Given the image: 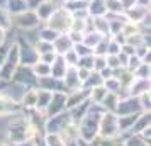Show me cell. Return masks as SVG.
Masks as SVG:
<instances>
[{
    "label": "cell",
    "mask_w": 151,
    "mask_h": 146,
    "mask_svg": "<svg viewBox=\"0 0 151 146\" xmlns=\"http://www.w3.org/2000/svg\"><path fill=\"white\" fill-rule=\"evenodd\" d=\"M19 65H21V61H19V51H17V44L14 41L9 46L7 55H5L4 61L0 65V82H12V77H14V73Z\"/></svg>",
    "instance_id": "1"
},
{
    "label": "cell",
    "mask_w": 151,
    "mask_h": 146,
    "mask_svg": "<svg viewBox=\"0 0 151 146\" xmlns=\"http://www.w3.org/2000/svg\"><path fill=\"white\" fill-rule=\"evenodd\" d=\"M44 24L49 26L51 29H55L56 32H60V34L68 32L70 31V24H71V14H70L63 5L58 4V7L55 9V12L51 14V17H49Z\"/></svg>",
    "instance_id": "2"
},
{
    "label": "cell",
    "mask_w": 151,
    "mask_h": 146,
    "mask_svg": "<svg viewBox=\"0 0 151 146\" xmlns=\"http://www.w3.org/2000/svg\"><path fill=\"white\" fill-rule=\"evenodd\" d=\"M10 24L15 26V27L22 29V31H32V29H37L41 26V21L37 19L34 10H24L21 14H15L10 17Z\"/></svg>",
    "instance_id": "3"
},
{
    "label": "cell",
    "mask_w": 151,
    "mask_h": 146,
    "mask_svg": "<svg viewBox=\"0 0 151 146\" xmlns=\"http://www.w3.org/2000/svg\"><path fill=\"white\" fill-rule=\"evenodd\" d=\"M15 44H17V51H19V61L21 65H26V66H31L37 61V53H36L32 42H29L24 36H19L15 39Z\"/></svg>",
    "instance_id": "4"
},
{
    "label": "cell",
    "mask_w": 151,
    "mask_h": 146,
    "mask_svg": "<svg viewBox=\"0 0 151 146\" xmlns=\"http://www.w3.org/2000/svg\"><path fill=\"white\" fill-rule=\"evenodd\" d=\"M99 132L102 138H114L119 134V126H117V116L114 112H104L100 116L99 122Z\"/></svg>",
    "instance_id": "5"
},
{
    "label": "cell",
    "mask_w": 151,
    "mask_h": 146,
    "mask_svg": "<svg viewBox=\"0 0 151 146\" xmlns=\"http://www.w3.org/2000/svg\"><path fill=\"white\" fill-rule=\"evenodd\" d=\"M12 82L22 85V87H26V88H31V87H36L37 78H36V75L32 73L31 66L19 65L17 70H15V73H14V77H12Z\"/></svg>",
    "instance_id": "6"
},
{
    "label": "cell",
    "mask_w": 151,
    "mask_h": 146,
    "mask_svg": "<svg viewBox=\"0 0 151 146\" xmlns=\"http://www.w3.org/2000/svg\"><path fill=\"white\" fill-rule=\"evenodd\" d=\"M124 17L127 22H134V24H144L146 19H150V7L141 5V4H134L131 7L124 9Z\"/></svg>",
    "instance_id": "7"
},
{
    "label": "cell",
    "mask_w": 151,
    "mask_h": 146,
    "mask_svg": "<svg viewBox=\"0 0 151 146\" xmlns=\"http://www.w3.org/2000/svg\"><path fill=\"white\" fill-rule=\"evenodd\" d=\"M139 112H143V111H141V105H139L137 97L126 95V97L119 99L116 116H129V114H139Z\"/></svg>",
    "instance_id": "8"
},
{
    "label": "cell",
    "mask_w": 151,
    "mask_h": 146,
    "mask_svg": "<svg viewBox=\"0 0 151 146\" xmlns=\"http://www.w3.org/2000/svg\"><path fill=\"white\" fill-rule=\"evenodd\" d=\"M71 122V117H70V112L68 111H63L60 114H56V116H51L48 117L46 121V129L48 132H63V129L66 127V126Z\"/></svg>",
    "instance_id": "9"
},
{
    "label": "cell",
    "mask_w": 151,
    "mask_h": 146,
    "mask_svg": "<svg viewBox=\"0 0 151 146\" xmlns=\"http://www.w3.org/2000/svg\"><path fill=\"white\" fill-rule=\"evenodd\" d=\"M63 111H66V92H53V97L44 111V116L51 117V116H56Z\"/></svg>",
    "instance_id": "10"
},
{
    "label": "cell",
    "mask_w": 151,
    "mask_h": 146,
    "mask_svg": "<svg viewBox=\"0 0 151 146\" xmlns=\"http://www.w3.org/2000/svg\"><path fill=\"white\" fill-rule=\"evenodd\" d=\"M61 82H63V87H65V92H66V93L82 88V82H80V78H78V75H76L75 66H68L65 77L61 78Z\"/></svg>",
    "instance_id": "11"
},
{
    "label": "cell",
    "mask_w": 151,
    "mask_h": 146,
    "mask_svg": "<svg viewBox=\"0 0 151 146\" xmlns=\"http://www.w3.org/2000/svg\"><path fill=\"white\" fill-rule=\"evenodd\" d=\"M56 7H58V2L56 0H42L41 4L34 9V12L37 15V19L41 21V24H44L51 17V14L55 12Z\"/></svg>",
    "instance_id": "12"
},
{
    "label": "cell",
    "mask_w": 151,
    "mask_h": 146,
    "mask_svg": "<svg viewBox=\"0 0 151 146\" xmlns=\"http://www.w3.org/2000/svg\"><path fill=\"white\" fill-rule=\"evenodd\" d=\"M144 92H150V80H143V78H136L129 83V87L126 88V93L131 97H139Z\"/></svg>",
    "instance_id": "13"
},
{
    "label": "cell",
    "mask_w": 151,
    "mask_h": 146,
    "mask_svg": "<svg viewBox=\"0 0 151 146\" xmlns=\"http://www.w3.org/2000/svg\"><path fill=\"white\" fill-rule=\"evenodd\" d=\"M53 48H55L56 55L61 56V55H65L66 51H70V49L73 48V42L70 41V37H68L66 32H63V34H60L55 41H53Z\"/></svg>",
    "instance_id": "14"
},
{
    "label": "cell",
    "mask_w": 151,
    "mask_h": 146,
    "mask_svg": "<svg viewBox=\"0 0 151 146\" xmlns=\"http://www.w3.org/2000/svg\"><path fill=\"white\" fill-rule=\"evenodd\" d=\"M21 109L17 102H14L12 99L5 97L4 93H0V117H4V116H10L12 112H17Z\"/></svg>",
    "instance_id": "15"
},
{
    "label": "cell",
    "mask_w": 151,
    "mask_h": 146,
    "mask_svg": "<svg viewBox=\"0 0 151 146\" xmlns=\"http://www.w3.org/2000/svg\"><path fill=\"white\" fill-rule=\"evenodd\" d=\"M49 66H51V73H49V75H51V77H55V78H60V80L65 77V73H66V70H68V65L65 63L63 56H60V55L56 56L55 61L51 63Z\"/></svg>",
    "instance_id": "16"
},
{
    "label": "cell",
    "mask_w": 151,
    "mask_h": 146,
    "mask_svg": "<svg viewBox=\"0 0 151 146\" xmlns=\"http://www.w3.org/2000/svg\"><path fill=\"white\" fill-rule=\"evenodd\" d=\"M87 14L88 17H100V15L107 14L105 9V0H92L87 4Z\"/></svg>",
    "instance_id": "17"
},
{
    "label": "cell",
    "mask_w": 151,
    "mask_h": 146,
    "mask_svg": "<svg viewBox=\"0 0 151 146\" xmlns=\"http://www.w3.org/2000/svg\"><path fill=\"white\" fill-rule=\"evenodd\" d=\"M36 97H37V88L36 87H31V88H26V92L22 93L19 104H22V107L26 109H34L36 107Z\"/></svg>",
    "instance_id": "18"
},
{
    "label": "cell",
    "mask_w": 151,
    "mask_h": 146,
    "mask_svg": "<svg viewBox=\"0 0 151 146\" xmlns=\"http://www.w3.org/2000/svg\"><path fill=\"white\" fill-rule=\"evenodd\" d=\"M53 97V92L49 90H42V88H37V97H36V111L39 112H44L46 111V107H48L49 100Z\"/></svg>",
    "instance_id": "19"
},
{
    "label": "cell",
    "mask_w": 151,
    "mask_h": 146,
    "mask_svg": "<svg viewBox=\"0 0 151 146\" xmlns=\"http://www.w3.org/2000/svg\"><path fill=\"white\" fill-rule=\"evenodd\" d=\"M24 10H27L26 0H7V4H5V12L9 14V17H12L15 14H21Z\"/></svg>",
    "instance_id": "20"
},
{
    "label": "cell",
    "mask_w": 151,
    "mask_h": 146,
    "mask_svg": "<svg viewBox=\"0 0 151 146\" xmlns=\"http://www.w3.org/2000/svg\"><path fill=\"white\" fill-rule=\"evenodd\" d=\"M92 26H93V31H97L99 34L102 36H110L109 32V21L105 15H100V17H92Z\"/></svg>",
    "instance_id": "21"
},
{
    "label": "cell",
    "mask_w": 151,
    "mask_h": 146,
    "mask_svg": "<svg viewBox=\"0 0 151 146\" xmlns=\"http://www.w3.org/2000/svg\"><path fill=\"white\" fill-rule=\"evenodd\" d=\"M58 36H60V32H56L55 29H51L46 24H42L41 27H39V31H37V39H41V41L53 42Z\"/></svg>",
    "instance_id": "22"
},
{
    "label": "cell",
    "mask_w": 151,
    "mask_h": 146,
    "mask_svg": "<svg viewBox=\"0 0 151 146\" xmlns=\"http://www.w3.org/2000/svg\"><path fill=\"white\" fill-rule=\"evenodd\" d=\"M107 95V88L104 85H97V87H92L90 88V102L92 104H102L104 97Z\"/></svg>",
    "instance_id": "23"
},
{
    "label": "cell",
    "mask_w": 151,
    "mask_h": 146,
    "mask_svg": "<svg viewBox=\"0 0 151 146\" xmlns=\"http://www.w3.org/2000/svg\"><path fill=\"white\" fill-rule=\"evenodd\" d=\"M31 70H32V73L36 75V78L49 77V73H51V66H49L48 63L39 61V60H37L34 65H31Z\"/></svg>",
    "instance_id": "24"
},
{
    "label": "cell",
    "mask_w": 151,
    "mask_h": 146,
    "mask_svg": "<svg viewBox=\"0 0 151 146\" xmlns=\"http://www.w3.org/2000/svg\"><path fill=\"white\" fill-rule=\"evenodd\" d=\"M150 127V112H139L136 122L132 124V131L134 132H141L143 129Z\"/></svg>",
    "instance_id": "25"
},
{
    "label": "cell",
    "mask_w": 151,
    "mask_h": 146,
    "mask_svg": "<svg viewBox=\"0 0 151 146\" xmlns=\"http://www.w3.org/2000/svg\"><path fill=\"white\" fill-rule=\"evenodd\" d=\"M60 5H63V7L66 9L71 15L76 14V12H83V10H87V4H85L83 0H71V2L60 4Z\"/></svg>",
    "instance_id": "26"
},
{
    "label": "cell",
    "mask_w": 151,
    "mask_h": 146,
    "mask_svg": "<svg viewBox=\"0 0 151 146\" xmlns=\"http://www.w3.org/2000/svg\"><path fill=\"white\" fill-rule=\"evenodd\" d=\"M102 85L107 88V92H114V93H119L121 95V92L124 90L122 85H121V82L117 80L116 77H110V78H105L102 82Z\"/></svg>",
    "instance_id": "27"
},
{
    "label": "cell",
    "mask_w": 151,
    "mask_h": 146,
    "mask_svg": "<svg viewBox=\"0 0 151 146\" xmlns=\"http://www.w3.org/2000/svg\"><path fill=\"white\" fill-rule=\"evenodd\" d=\"M102 34H99L97 31H88V32H85L83 34V42L87 44V46H90V48H93V46H97L99 42L102 41Z\"/></svg>",
    "instance_id": "28"
},
{
    "label": "cell",
    "mask_w": 151,
    "mask_h": 146,
    "mask_svg": "<svg viewBox=\"0 0 151 146\" xmlns=\"http://www.w3.org/2000/svg\"><path fill=\"white\" fill-rule=\"evenodd\" d=\"M32 46H34V49H36V53H37V56L42 55V53H49V51H55V48H53V42L41 41V39H36V41L32 42Z\"/></svg>",
    "instance_id": "29"
},
{
    "label": "cell",
    "mask_w": 151,
    "mask_h": 146,
    "mask_svg": "<svg viewBox=\"0 0 151 146\" xmlns=\"http://www.w3.org/2000/svg\"><path fill=\"white\" fill-rule=\"evenodd\" d=\"M107 14H124V7L121 0H105Z\"/></svg>",
    "instance_id": "30"
},
{
    "label": "cell",
    "mask_w": 151,
    "mask_h": 146,
    "mask_svg": "<svg viewBox=\"0 0 151 146\" xmlns=\"http://www.w3.org/2000/svg\"><path fill=\"white\" fill-rule=\"evenodd\" d=\"M132 75L136 78H143V80H150V63H141L139 66H137L134 71H132Z\"/></svg>",
    "instance_id": "31"
},
{
    "label": "cell",
    "mask_w": 151,
    "mask_h": 146,
    "mask_svg": "<svg viewBox=\"0 0 151 146\" xmlns=\"http://www.w3.org/2000/svg\"><path fill=\"white\" fill-rule=\"evenodd\" d=\"M87 29V17L85 19H78V17H71V24H70V31H76V32H85Z\"/></svg>",
    "instance_id": "32"
},
{
    "label": "cell",
    "mask_w": 151,
    "mask_h": 146,
    "mask_svg": "<svg viewBox=\"0 0 151 146\" xmlns=\"http://www.w3.org/2000/svg\"><path fill=\"white\" fill-rule=\"evenodd\" d=\"M73 51H75L76 55H78V58H82V56H88V55H93V51H92V48L90 46H87L85 42H76V44H73Z\"/></svg>",
    "instance_id": "33"
},
{
    "label": "cell",
    "mask_w": 151,
    "mask_h": 146,
    "mask_svg": "<svg viewBox=\"0 0 151 146\" xmlns=\"http://www.w3.org/2000/svg\"><path fill=\"white\" fill-rule=\"evenodd\" d=\"M46 145L48 146H66L58 132H49L48 136H46Z\"/></svg>",
    "instance_id": "34"
},
{
    "label": "cell",
    "mask_w": 151,
    "mask_h": 146,
    "mask_svg": "<svg viewBox=\"0 0 151 146\" xmlns=\"http://www.w3.org/2000/svg\"><path fill=\"white\" fill-rule=\"evenodd\" d=\"M141 63H143V60H141V58H139L137 55H131V56H127V63H126V70H129L131 73H132V71H134V70H136L137 66L141 65Z\"/></svg>",
    "instance_id": "35"
},
{
    "label": "cell",
    "mask_w": 151,
    "mask_h": 146,
    "mask_svg": "<svg viewBox=\"0 0 151 146\" xmlns=\"http://www.w3.org/2000/svg\"><path fill=\"white\" fill-rule=\"evenodd\" d=\"M63 56V60H65V63L68 65V66H76V63H78V55H76L75 51H73V48L70 49V51H66Z\"/></svg>",
    "instance_id": "36"
},
{
    "label": "cell",
    "mask_w": 151,
    "mask_h": 146,
    "mask_svg": "<svg viewBox=\"0 0 151 146\" xmlns=\"http://www.w3.org/2000/svg\"><path fill=\"white\" fill-rule=\"evenodd\" d=\"M76 66H80V68H87V70H93V55H88V56H82V58H78Z\"/></svg>",
    "instance_id": "37"
},
{
    "label": "cell",
    "mask_w": 151,
    "mask_h": 146,
    "mask_svg": "<svg viewBox=\"0 0 151 146\" xmlns=\"http://www.w3.org/2000/svg\"><path fill=\"white\" fill-rule=\"evenodd\" d=\"M107 66L105 56H93V71H100Z\"/></svg>",
    "instance_id": "38"
},
{
    "label": "cell",
    "mask_w": 151,
    "mask_h": 146,
    "mask_svg": "<svg viewBox=\"0 0 151 146\" xmlns=\"http://www.w3.org/2000/svg\"><path fill=\"white\" fill-rule=\"evenodd\" d=\"M121 53V44H117L112 37L107 42V55H119Z\"/></svg>",
    "instance_id": "39"
},
{
    "label": "cell",
    "mask_w": 151,
    "mask_h": 146,
    "mask_svg": "<svg viewBox=\"0 0 151 146\" xmlns=\"http://www.w3.org/2000/svg\"><path fill=\"white\" fill-rule=\"evenodd\" d=\"M56 53L55 51H49V53H42V55H39L37 56V60L39 61H42V63H48V65H51V63L55 61V58H56Z\"/></svg>",
    "instance_id": "40"
},
{
    "label": "cell",
    "mask_w": 151,
    "mask_h": 146,
    "mask_svg": "<svg viewBox=\"0 0 151 146\" xmlns=\"http://www.w3.org/2000/svg\"><path fill=\"white\" fill-rule=\"evenodd\" d=\"M66 34H68L70 41L73 42V44H76V42H82V41H83V32H76V31H68Z\"/></svg>",
    "instance_id": "41"
},
{
    "label": "cell",
    "mask_w": 151,
    "mask_h": 146,
    "mask_svg": "<svg viewBox=\"0 0 151 146\" xmlns=\"http://www.w3.org/2000/svg\"><path fill=\"white\" fill-rule=\"evenodd\" d=\"M121 53H124L126 56H131L136 53V48L134 46H131V44H127V42H124L122 46H121Z\"/></svg>",
    "instance_id": "42"
},
{
    "label": "cell",
    "mask_w": 151,
    "mask_h": 146,
    "mask_svg": "<svg viewBox=\"0 0 151 146\" xmlns=\"http://www.w3.org/2000/svg\"><path fill=\"white\" fill-rule=\"evenodd\" d=\"M42 0H26V5H27V9L29 10H34L39 4H41Z\"/></svg>",
    "instance_id": "43"
},
{
    "label": "cell",
    "mask_w": 151,
    "mask_h": 146,
    "mask_svg": "<svg viewBox=\"0 0 151 146\" xmlns=\"http://www.w3.org/2000/svg\"><path fill=\"white\" fill-rule=\"evenodd\" d=\"M5 39H7V29L0 27V46L5 42Z\"/></svg>",
    "instance_id": "44"
},
{
    "label": "cell",
    "mask_w": 151,
    "mask_h": 146,
    "mask_svg": "<svg viewBox=\"0 0 151 146\" xmlns=\"http://www.w3.org/2000/svg\"><path fill=\"white\" fill-rule=\"evenodd\" d=\"M121 4H122L124 9H127V7H131V5H134L136 0H121Z\"/></svg>",
    "instance_id": "45"
},
{
    "label": "cell",
    "mask_w": 151,
    "mask_h": 146,
    "mask_svg": "<svg viewBox=\"0 0 151 146\" xmlns=\"http://www.w3.org/2000/svg\"><path fill=\"white\" fill-rule=\"evenodd\" d=\"M150 2L151 0H136V4H141V5H146V7H150Z\"/></svg>",
    "instance_id": "46"
},
{
    "label": "cell",
    "mask_w": 151,
    "mask_h": 146,
    "mask_svg": "<svg viewBox=\"0 0 151 146\" xmlns=\"http://www.w3.org/2000/svg\"><path fill=\"white\" fill-rule=\"evenodd\" d=\"M83 2H85V4H88V2H92V0H83Z\"/></svg>",
    "instance_id": "47"
},
{
    "label": "cell",
    "mask_w": 151,
    "mask_h": 146,
    "mask_svg": "<svg viewBox=\"0 0 151 146\" xmlns=\"http://www.w3.org/2000/svg\"><path fill=\"white\" fill-rule=\"evenodd\" d=\"M0 146H5V145H0Z\"/></svg>",
    "instance_id": "48"
},
{
    "label": "cell",
    "mask_w": 151,
    "mask_h": 146,
    "mask_svg": "<svg viewBox=\"0 0 151 146\" xmlns=\"http://www.w3.org/2000/svg\"><path fill=\"white\" fill-rule=\"evenodd\" d=\"M56 2H58V0H56Z\"/></svg>",
    "instance_id": "49"
}]
</instances>
